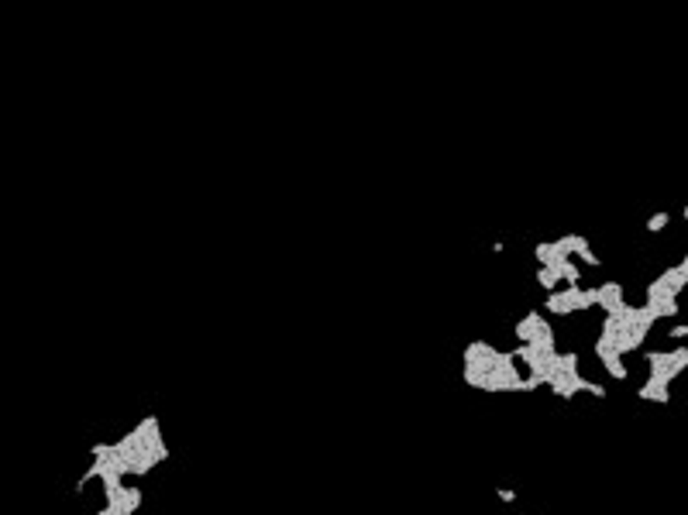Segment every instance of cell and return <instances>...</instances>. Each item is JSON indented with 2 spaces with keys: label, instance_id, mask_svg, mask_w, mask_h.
<instances>
[{
  "label": "cell",
  "instance_id": "1",
  "mask_svg": "<svg viewBox=\"0 0 688 515\" xmlns=\"http://www.w3.org/2000/svg\"><path fill=\"white\" fill-rule=\"evenodd\" d=\"M667 381H661V378H650L647 375V381L640 385V399H650V402H667L671 395H667Z\"/></svg>",
  "mask_w": 688,
  "mask_h": 515
},
{
  "label": "cell",
  "instance_id": "3",
  "mask_svg": "<svg viewBox=\"0 0 688 515\" xmlns=\"http://www.w3.org/2000/svg\"><path fill=\"white\" fill-rule=\"evenodd\" d=\"M688 337V323L685 327H671V334H667V340H685Z\"/></svg>",
  "mask_w": 688,
  "mask_h": 515
},
{
  "label": "cell",
  "instance_id": "2",
  "mask_svg": "<svg viewBox=\"0 0 688 515\" xmlns=\"http://www.w3.org/2000/svg\"><path fill=\"white\" fill-rule=\"evenodd\" d=\"M667 223H671V213H654V216L647 220V230H650V234H661Z\"/></svg>",
  "mask_w": 688,
  "mask_h": 515
},
{
  "label": "cell",
  "instance_id": "4",
  "mask_svg": "<svg viewBox=\"0 0 688 515\" xmlns=\"http://www.w3.org/2000/svg\"><path fill=\"white\" fill-rule=\"evenodd\" d=\"M499 498H503V501H517V491H506V488H499Z\"/></svg>",
  "mask_w": 688,
  "mask_h": 515
},
{
  "label": "cell",
  "instance_id": "5",
  "mask_svg": "<svg viewBox=\"0 0 688 515\" xmlns=\"http://www.w3.org/2000/svg\"><path fill=\"white\" fill-rule=\"evenodd\" d=\"M685 220H688V206H685Z\"/></svg>",
  "mask_w": 688,
  "mask_h": 515
}]
</instances>
